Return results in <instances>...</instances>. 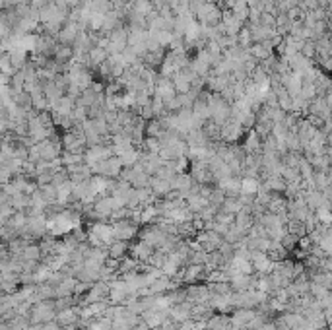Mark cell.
Listing matches in <instances>:
<instances>
[{
  "label": "cell",
  "instance_id": "1",
  "mask_svg": "<svg viewBox=\"0 0 332 330\" xmlns=\"http://www.w3.org/2000/svg\"><path fill=\"white\" fill-rule=\"evenodd\" d=\"M57 313H59V311H57L55 299L39 301V303H35V305L31 307L30 320H31V324L39 326V324H43V322H49V320L57 319Z\"/></svg>",
  "mask_w": 332,
  "mask_h": 330
},
{
  "label": "cell",
  "instance_id": "2",
  "mask_svg": "<svg viewBox=\"0 0 332 330\" xmlns=\"http://www.w3.org/2000/svg\"><path fill=\"white\" fill-rule=\"evenodd\" d=\"M89 167H91L93 175H101V177H107V179H118L123 169H125V165H123L118 155H113L105 161H99V163L89 165Z\"/></svg>",
  "mask_w": 332,
  "mask_h": 330
},
{
  "label": "cell",
  "instance_id": "3",
  "mask_svg": "<svg viewBox=\"0 0 332 330\" xmlns=\"http://www.w3.org/2000/svg\"><path fill=\"white\" fill-rule=\"evenodd\" d=\"M167 235L163 229H159L156 223H150V225H142L140 227V233H138V239L140 241H144V243H148L152 249H161V245L167 241Z\"/></svg>",
  "mask_w": 332,
  "mask_h": 330
},
{
  "label": "cell",
  "instance_id": "4",
  "mask_svg": "<svg viewBox=\"0 0 332 330\" xmlns=\"http://www.w3.org/2000/svg\"><path fill=\"white\" fill-rule=\"evenodd\" d=\"M140 223H136L134 220H121V222L113 223V231H115V239L118 241H134L138 239V233H140Z\"/></svg>",
  "mask_w": 332,
  "mask_h": 330
},
{
  "label": "cell",
  "instance_id": "5",
  "mask_svg": "<svg viewBox=\"0 0 332 330\" xmlns=\"http://www.w3.org/2000/svg\"><path fill=\"white\" fill-rule=\"evenodd\" d=\"M196 241L202 245V251L216 252V251H220V247H222V243H224V237H222L218 231H214V229H204V231H198Z\"/></svg>",
  "mask_w": 332,
  "mask_h": 330
},
{
  "label": "cell",
  "instance_id": "6",
  "mask_svg": "<svg viewBox=\"0 0 332 330\" xmlns=\"http://www.w3.org/2000/svg\"><path fill=\"white\" fill-rule=\"evenodd\" d=\"M113 155H115L113 146L111 144H99V146H91V148H88L86 154H84V157H86V163L88 165H96V163H99V161H105V159H109V157H113Z\"/></svg>",
  "mask_w": 332,
  "mask_h": 330
},
{
  "label": "cell",
  "instance_id": "7",
  "mask_svg": "<svg viewBox=\"0 0 332 330\" xmlns=\"http://www.w3.org/2000/svg\"><path fill=\"white\" fill-rule=\"evenodd\" d=\"M181 274H183V281H185V286H191V284H200L202 280L206 281L204 264H186V266H183Z\"/></svg>",
  "mask_w": 332,
  "mask_h": 330
},
{
  "label": "cell",
  "instance_id": "8",
  "mask_svg": "<svg viewBox=\"0 0 332 330\" xmlns=\"http://www.w3.org/2000/svg\"><path fill=\"white\" fill-rule=\"evenodd\" d=\"M186 297L193 303H208L212 299V291L208 284H191L186 286Z\"/></svg>",
  "mask_w": 332,
  "mask_h": 330
},
{
  "label": "cell",
  "instance_id": "9",
  "mask_svg": "<svg viewBox=\"0 0 332 330\" xmlns=\"http://www.w3.org/2000/svg\"><path fill=\"white\" fill-rule=\"evenodd\" d=\"M169 319V311L161 309H148L142 313V320L146 322L150 330H157L165 324V320Z\"/></svg>",
  "mask_w": 332,
  "mask_h": 330
},
{
  "label": "cell",
  "instance_id": "10",
  "mask_svg": "<svg viewBox=\"0 0 332 330\" xmlns=\"http://www.w3.org/2000/svg\"><path fill=\"white\" fill-rule=\"evenodd\" d=\"M154 251L156 249H152L148 243L140 241V239H134V241H130V252H128V256L136 258L138 262H148L150 256L154 254Z\"/></svg>",
  "mask_w": 332,
  "mask_h": 330
},
{
  "label": "cell",
  "instance_id": "11",
  "mask_svg": "<svg viewBox=\"0 0 332 330\" xmlns=\"http://www.w3.org/2000/svg\"><path fill=\"white\" fill-rule=\"evenodd\" d=\"M251 261H253V266H254V272H256V274H270V272L276 268V262H274L266 252L254 251L253 256H251Z\"/></svg>",
  "mask_w": 332,
  "mask_h": 330
},
{
  "label": "cell",
  "instance_id": "12",
  "mask_svg": "<svg viewBox=\"0 0 332 330\" xmlns=\"http://www.w3.org/2000/svg\"><path fill=\"white\" fill-rule=\"evenodd\" d=\"M57 320L60 322L62 330L66 326H74L78 324L80 320V305H74V307H68V309H62L57 313Z\"/></svg>",
  "mask_w": 332,
  "mask_h": 330
},
{
  "label": "cell",
  "instance_id": "13",
  "mask_svg": "<svg viewBox=\"0 0 332 330\" xmlns=\"http://www.w3.org/2000/svg\"><path fill=\"white\" fill-rule=\"evenodd\" d=\"M243 148L247 154H263V136L258 134L256 130H249V134L245 136Z\"/></svg>",
  "mask_w": 332,
  "mask_h": 330
},
{
  "label": "cell",
  "instance_id": "14",
  "mask_svg": "<svg viewBox=\"0 0 332 330\" xmlns=\"http://www.w3.org/2000/svg\"><path fill=\"white\" fill-rule=\"evenodd\" d=\"M107 252H109V258L125 261L128 256V252H130V241H118V239H115L107 247Z\"/></svg>",
  "mask_w": 332,
  "mask_h": 330
},
{
  "label": "cell",
  "instance_id": "15",
  "mask_svg": "<svg viewBox=\"0 0 332 330\" xmlns=\"http://www.w3.org/2000/svg\"><path fill=\"white\" fill-rule=\"evenodd\" d=\"M185 200H186V206H188L195 214H198L200 210H204L206 206L210 204V200L206 198L204 194H200L198 191H196V184H195V188L188 193V196H186Z\"/></svg>",
  "mask_w": 332,
  "mask_h": 330
},
{
  "label": "cell",
  "instance_id": "16",
  "mask_svg": "<svg viewBox=\"0 0 332 330\" xmlns=\"http://www.w3.org/2000/svg\"><path fill=\"white\" fill-rule=\"evenodd\" d=\"M78 281H86V284H96V281L101 280V268H93V266H88V264H84L78 272H76V276H74Z\"/></svg>",
  "mask_w": 332,
  "mask_h": 330
},
{
  "label": "cell",
  "instance_id": "17",
  "mask_svg": "<svg viewBox=\"0 0 332 330\" xmlns=\"http://www.w3.org/2000/svg\"><path fill=\"white\" fill-rule=\"evenodd\" d=\"M208 330H231V315H224V313H216L206 322Z\"/></svg>",
  "mask_w": 332,
  "mask_h": 330
},
{
  "label": "cell",
  "instance_id": "18",
  "mask_svg": "<svg viewBox=\"0 0 332 330\" xmlns=\"http://www.w3.org/2000/svg\"><path fill=\"white\" fill-rule=\"evenodd\" d=\"M216 184H218L227 196H239V194H241V177H227V179L218 181Z\"/></svg>",
  "mask_w": 332,
  "mask_h": 330
},
{
  "label": "cell",
  "instance_id": "19",
  "mask_svg": "<svg viewBox=\"0 0 332 330\" xmlns=\"http://www.w3.org/2000/svg\"><path fill=\"white\" fill-rule=\"evenodd\" d=\"M150 188H152V193L156 194L157 198H165L167 194L173 191V184H171V181L161 179V177H152Z\"/></svg>",
  "mask_w": 332,
  "mask_h": 330
},
{
  "label": "cell",
  "instance_id": "20",
  "mask_svg": "<svg viewBox=\"0 0 332 330\" xmlns=\"http://www.w3.org/2000/svg\"><path fill=\"white\" fill-rule=\"evenodd\" d=\"M21 261H30V262H41L43 261V251H41L39 243H30L26 245L21 252L18 254Z\"/></svg>",
  "mask_w": 332,
  "mask_h": 330
},
{
  "label": "cell",
  "instance_id": "21",
  "mask_svg": "<svg viewBox=\"0 0 332 330\" xmlns=\"http://www.w3.org/2000/svg\"><path fill=\"white\" fill-rule=\"evenodd\" d=\"M266 254H268V256H270L274 262L286 261V258L290 256V252L286 251V247H283L280 241H272V243H270V249L266 251Z\"/></svg>",
  "mask_w": 332,
  "mask_h": 330
},
{
  "label": "cell",
  "instance_id": "22",
  "mask_svg": "<svg viewBox=\"0 0 332 330\" xmlns=\"http://www.w3.org/2000/svg\"><path fill=\"white\" fill-rule=\"evenodd\" d=\"M243 208H245V206L241 204L239 196H227V198H225V202L222 204V212L233 214V216H237V214L241 212Z\"/></svg>",
  "mask_w": 332,
  "mask_h": 330
},
{
  "label": "cell",
  "instance_id": "23",
  "mask_svg": "<svg viewBox=\"0 0 332 330\" xmlns=\"http://www.w3.org/2000/svg\"><path fill=\"white\" fill-rule=\"evenodd\" d=\"M208 288L212 291V295H231L235 293L231 288V281H216V284H208Z\"/></svg>",
  "mask_w": 332,
  "mask_h": 330
},
{
  "label": "cell",
  "instance_id": "24",
  "mask_svg": "<svg viewBox=\"0 0 332 330\" xmlns=\"http://www.w3.org/2000/svg\"><path fill=\"white\" fill-rule=\"evenodd\" d=\"M60 159H62V165H64V167H72V165L86 163V157H84V154H72V152H62Z\"/></svg>",
  "mask_w": 332,
  "mask_h": 330
},
{
  "label": "cell",
  "instance_id": "25",
  "mask_svg": "<svg viewBox=\"0 0 332 330\" xmlns=\"http://www.w3.org/2000/svg\"><path fill=\"white\" fill-rule=\"evenodd\" d=\"M142 150L146 154H159L161 150V140L159 138H154V136H146L144 142H142Z\"/></svg>",
  "mask_w": 332,
  "mask_h": 330
},
{
  "label": "cell",
  "instance_id": "26",
  "mask_svg": "<svg viewBox=\"0 0 332 330\" xmlns=\"http://www.w3.org/2000/svg\"><path fill=\"white\" fill-rule=\"evenodd\" d=\"M315 218L322 225H332V206H324V208L315 210Z\"/></svg>",
  "mask_w": 332,
  "mask_h": 330
},
{
  "label": "cell",
  "instance_id": "27",
  "mask_svg": "<svg viewBox=\"0 0 332 330\" xmlns=\"http://www.w3.org/2000/svg\"><path fill=\"white\" fill-rule=\"evenodd\" d=\"M283 245V247H286V251L290 252V254H292L293 251H295V249H297V243H299V237H297V235H293V233H286V237H283L282 241H280Z\"/></svg>",
  "mask_w": 332,
  "mask_h": 330
},
{
  "label": "cell",
  "instance_id": "28",
  "mask_svg": "<svg viewBox=\"0 0 332 330\" xmlns=\"http://www.w3.org/2000/svg\"><path fill=\"white\" fill-rule=\"evenodd\" d=\"M214 222H218V223H224V225H233L235 223V216L233 214H227V212H220L216 214V220Z\"/></svg>",
  "mask_w": 332,
  "mask_h": 330
},
{
  "label": "cell",
  "instance_id": "29",
  "mask_svg": "<svg viewBox=\"0 0 332 330\" xmlns=\"http://www.w3.org/2000/svg\"><path fill=\"white\" fill-rule=\"evenodd\" d=\"M37 330H62V326H60L59 320L55 319V320H49V322H43V324H39V326H37Z\"/></svg>",
  "mask_w": 332,
  "mask_h": 330
},
{
  "label": "cell",
  "instance_id": "30",
  "mask_svg": "<svg viewBox=\"0 0 332 330\" xmlns=\"http://www.w3.org/2000/svg\"><path fill=\"white\" fill-rule=\"evenodd\" d=\"M328 202H330V206H332V194L328 196Z\"/></svg>",
  "mask_w": 332,
  "mask_h": 330
},
{
  "label": "cell",
  "instance_id": "31",
  "mask_svg": "<svg viewBox=\"0 0 332 330\" xmlns=\"http://www.w3.org/2000/svg\"><path fill=\"white\" fill-rule=\"evenodd\" d=\"M328 330H332V322H330V324H328Z\"/></svg>",
  "mask_w": 332,
  "mask_h": 330
}]
</instances>
